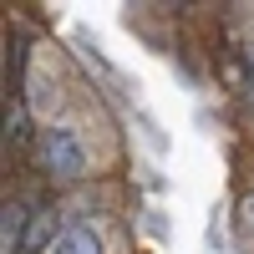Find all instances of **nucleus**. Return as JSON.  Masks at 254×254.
<instances>
[{
    "mask_svg": "<svg viewBox=\"0 0 254 254\" xmlns=\"http://www.w3.org/2000/svg\"><path fill=\"white\" fill-rule=\"evenodd\" d=\"M36 158L51 178H66V183L87 173V147H81L76 127H46L41 142H36Z\"/></svg>",
    "mask_w": 254,
    "mask_h": 254,
    "instance_id": "1",
    "label": "nucleus"
},
{
    "mask_svg": "<svg viewBox=\"0 0 254 254\" xmlns=\"http://www.w3.org/2000/svg\"><path fill=\"white\" fill-rule=\"evenodd\" d=\"M51 254H102V239L92 234V229H61V234L51 239Z\"/></svg>",
    "mask_w": 254,
    "mask_h": 254,
    "instance_id": "2",
    "label": "nucleus"
},
{
    "mask_svg": "<svg viewBox=\"0 0 254 254\" xmlns=\"http://www.w3.org/2000/svg\"><path fill=\"white\" fill-rule=\"evenodd\" d=\"M20 229H26V208H5V234H0V254H26V239H20Z\"/></svg>",
    "mask_w": 254,
    "mask_h": 254,
    "instance_id": "3",
    "label": "nucleus"
},
{
    "mask_svg": "<svg viewBox=\"0 0 254 254\" xmlns=\"http://www.w3.org/2000/svg\"><path fill=\"white\" fill-rule=\"evenodd\" d=\"M5 142H26V107H10V117H5Z\"/></svg>",
    "mask_w": 254,
    "mask_h": 254,
    "instance_id": "4",
    "label": "nucleus"
},
{
    "mask_svg": "<svg viewBox=\"0 0 254 254\" xmlns=\"http://www.w3.org/2000/svg\"><path fill=\"white\" fill-rule=\"evenodd\" d=\"M244 61H249V71H254V46H249V51H244Z\"/></svg>",
    "mask_w": 254,
    "mask_h": 254,
    "instance_id": "5",
    "label": "nucleus"
},
{
    "mask_svg": "<svg viewBox=\"0 0 254 254\" xmlns=\"http://www.w3.org/2000/svg\"><path fill=\"white\" fill-rule=\"evenodd\" d=\"M244 208H249V219H254V193H249V203H244Z\"/></svg>",
    "mask_w": 254,
    "mask_h": 254,
    "instance_id": "6",
    "label": "nucleus"
}]
</instances>
